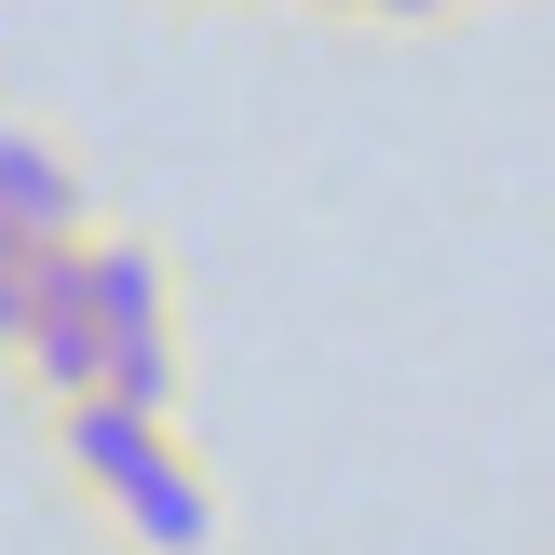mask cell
Instances as JSON below:
<instances>
[{"label":"cell","instance_id":"obj_6","mask_svg":"<svg viewBox=\"0 0 555 555\" xmlns=\"http://www.w3.org/2000/svg\"><path fill=\"white\" fill-rule=\"evenodd\" d=\"M325 14H379V0H325Z\"/></svg>","mask_w":555,"mask_h":555},{"label":"cell","instance_id":"obj_2","mask_svg":"<svg viewBox=\"0 0 555 555\" xmlns=\"http://www.w3.org/2000/svg\"><path fill=\"white\" fill-rule=\"evenodd\" d=\"M0 231H14L27 258L95 231V217H81V163L54 150V135H27V122H0Z\"/></svg>","mask_w":555,"mask_h":555},{"label":"cell","instance_id":"obj_1","mask_svg":"<svg viewBox=\"0 0 555 555\" xmlns=\"http://www.w3.org/2000/svg\"><path fill=\"white\" fill-rule=\"evenodd\" d=\"M177 448H190V434H177V421H150V406H122V393H68V406H54V461H68L95 502L150 488Z\"/></svg>","mask_w":555,"mask_h":555},{"label":"cell","instance_id":"obj_5","mask_svg":"<svg viewBox=\"0 0 555 555\" xmlns=\"http://www.w3.org/2000/svg\"><path fill=\"white\" fill-rule=\"evenodd\" d=\"M379 14H393V27H434V14H461V0H379Z\"/></svg>","mask_w":555,"mask_h":555},{"label":"cell","instance_id":"obj_4","mask_svg":"<svg viewBox=\"0 0 555 555\" xmlns=\"http://www.w3.org/2000/svg\"><path fill=\"white\" fill-rule=\"evenodd\" d=\"M27 339V258H0V352Z\"/></svg>","mask_w":555,"mask_h":555},{"label":"cell","instance_id":"obj_3","mask_svg":"<svg viewBox=\"0 0 555 555\" xmlns=\"http://www.w3.org/2000/svg\"><path fill=\"white\" fill-rule=\"evenodd\" d=\"M108 529H122L135 555H217V488H204V461H163L150 488H122V502H108Z\"/></svg>","mask_w":555,"mask_h":555}]
</instances>
